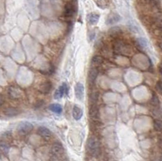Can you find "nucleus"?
Instances as JSON below:
<instances>
[{"instance_id": "a878e982", "label": "nucleus", "mask_w": 162, "mask_h": 161, "mask_svg": "<svg viewBox=\"0 0 162 161\" xmlns=\"http://www.w3.org/2000/svg\"><path fill=\"white\" fill-rule=\"evenodd\" d=\"M145 1L151 5H157L159 2V0H145Z\"/></svg>"}, {"instance_id": "7ed1b4c3", "label": "nucleus", "mask_w": 162, "mask_h": 161, "mask_svg": "<svg viewBox=\"0 0 162 161\" xmlns=\"http://www.w3.org/2000/svg\"><path fill=\"white\" fill-rule=\"evenodd\" d=\"M67 91H68V86L66 83H62V85L58 87V88L55 91L54 93V99L56 100H59V99L63 98L66 94H67Z\"/></svg>"}, {"instance_id": "412c9836", "label": "nucleus", "mask_w": 162, "mask_h": 161, "mask_svg": "<svg viewBox=\"0 0 162 161\" xmlns=\"http://www.w3.org/2000/svg\"><path fill=\"white\" fill-rule=\"evenodd\" d=\"M120 33H121V28H119V27H114V28H112L109 30V34L112 36L118 35Z\"/></svg>"}, {"instance_id": "cd10ccee", "label": "nucleus", "mask_w": 162, "mask_h": 161, "mask_svg": "<svg viewBox=\"0 0 162 161\" xmlns=\"http://www.w3.org/2000/svg\"><path fill=\"white\" fill-rule=\"evenodd\" d=\"M159 146L160 147V149L162 150V135L160 136V138L159 139Z\"/></svg>"}, {"instance_id": "5701e85b", "label": "nucleus", "mask_w": 162, "mask_h": 161, "mask_svg": "<svg viewBox=\"0 0 162 161\" xmlns=\"http://www.w3.org/2000/svg\"><path fill=\"white\" fill-rule=\"evenodd\" d=\"M156 88L160 93L162 94V81H158L156 84Z\"/></svg>"}, {"instance_id": "f257e3e1", "label": "nucleus", "mask_w": 162, "mask_h": 161, "mask_svg": "<svg viewBox=\"0 0 162 161\" xmlns=\"http://www.w3.org/2000/svg\"><path fill=\"white\" fill-rule=\"evenodd\" d=\"M87 151L92 156H96L100 152V143L97 138L92 136L87 141Z\"/></svg>"}, {"instance_id": "423d86ee", "label": "nucleus", "mask_w": 162, "mask_h": 161, "mask_svg": "<svg viewBox=\"0 0 162 161\" xmlns=\"http://www.w3.org/2000/svg\"><path fill=\"white\" fill-rule=\"evenodd\" d=\"M75 94L79 101H82L84 97V86L82 83H77L75 86Z\"/></svg>"}, {"instance_id": "4be33fe9", "label": "nucleus", "mask_w": 162, "mask_h": 161, "mask_svg": "<svg viewBox=\"0 0 162 161\" xmlns=\"http://www.w3.org/2000/svg\"><path fill=\"white\" fill-rule=\"evenodd\" d=\"M150 101H151V104H152L153 106H156V107H157V106H159V99L156 96V94H153V95H152V97Z\"/></svg>"}, {"instance_id": "2eb2a0df", "label": "nucleus", "mask_w": 162, "mask_h": 161, "mask_svg": "<svg viewBox=\"0 0 162 161\" xmlns=\"http://www.w3.org/2000/svg\"><path fill=\"white\" fill-rule=\"evenodd\" d=\"M9 149H10V145L8 142L4 141V140L0 141V152L1 153L7 155L9 151Z\"/></svg>"}, {"instance_id": "f03ea898", "label": "nucleus", "mask_w": 162, "mask_h": 161, "mask_svg": "<svg viewBox=\"0 0 162 161\" xmlns=\"http://www.w3.org/2000/svg\"><path fill=\"white\" fill-rule=\"evenodd\" d=\"M33 124L28 121H22L17 126V132L20 135H26L33 130Z\"/></svg>"}, {"instance_id": "7c9ffc66", "label": "nucleus", "mask_w": 162, "mask_h": 161, "mask_svg": "<svg viewBox=\"0 0 162 161\" xmlns=\"http://www.w3.org/2000/svg\"><path fill=\"white\" fill-rule=\"evenodd\" d=\"M158 161H162V156H161V157H160V158L159 159V160H158Z\"/></svg>"}, {"instance_id": "2f4dec72", "label": "nucleus", "mask_w": 162, "mask_h": 161, "mask_svg": "<svg viewBox=\"0 0 162 161\" xmlns=\"http://www.w3.org/2000/svg\"><path fill=\"white\" fill-rule=\"evenodd\" d=\"M0 159H1V152H0Z\"/></svg>"}, {"instance_id": "6e6552de", "label": "nucleus", "mask_w": 162, "mask_h": 161, "mask_svg": "<svg viewBox=\"0 0 162 161\" xmlns=\"http://www.w3.org/2000/svg\"><path fill=\"white\" fill-rule=\"evenodd\" d=\"M51 89H52V83L50 81H45L39 87V91L43 94H48Z\"/></svg>"}, {"instance_id": "f3484780", "label": "nucleus", "mask_w": 162, "mask_h": 161, "mask_svg": "<svg viewBox=\"0 0 162 161\" xmlns=\"http://www.w3.org/2000/svg\"><path fill=\"white\" fill-rule=\"evenodd\" d=\"M49 109L53 112L54 113H57V114H60L63 112V108L60 105L58 104H51L49 106Z\"/></svg>"}, {"instance_id": "dca6fc26", "label": "nucleus", "mask_w": 162, "mask_h": 161, "mask_svg": "<svg viewBox=\"0 0 162 161\" xmlns=\"http://www.w3.org/2000/svg\"><path fill=\"white\" fill-rule=\"evenodd\" d=\"M100 19V15L96 13H90L88 15V21L90 24H96Z\"/></svg>"}, {"instance_id": "aec40b11", "label": "nucleus", "mask_w": 162, "mask_h": 161, "mask_svg": "<svg viewBox=\"0 0 162 161\" xmlns=\"http://www.w3.org/2000/svg\"><path fill=\"white\" fill-rule=\"evenodd\" d=\"M153 127H154L155 130L158 131V132H162V121L157 119L155 120L153 122Z\"/></svg>"}, {"instance_id": "6ab92c4d", "label": "nucleus", "mask_w": 162, "mask_h": 161, "mask_svg": "<svg viewBox=\"0 0 162 161\" xmlns=\"http://www.w3.org/2000/svg\"><path fill=\"white\" fill-rule=\"evenodd\" d=\"M137 43L141 49H146L147 47V40L145 38L139 37L137 39Z\"/></svg>"}, {"instance_id": "393cba45", "label": "nucleus", "mask_w": 162, "mask_h": 161, "mask_svg": "<svg viewBox=\"0 0 162 161\" xmlns=\"http://www.w3.org/2000/svg\"><path fill=\"white\" fill-rule=\"evenodd\" d=\"M51 161H67L65 158H63V156H60V157H53V156H51Z\"/></svg>"}, {"instance_id": "ddd939ff", "label": "nucleus", "mask_w": 162, "mask_h": 161, "mask_svg": "<svg viewBox=\"0 0 162 161\" xmlns=\"http://www.w3.org/2000/svg\"><path fill=\"white\" fill-rule=\"evenodd\" d=\"M89 116L92 119H96L98 118L99 110L97 108V106L96 105V104H92L90 108H89Z\"/></svg>"}, {"instance_id": "9b49d317", "label": "nucleus", "mask_w": 162, "mask_h": 161, "mask_svg": "<svg viewBox=\"0 0 162 161\" xmlns=\"http://www.w3.org/2000/svg\"><path fill=\"white\" fill-rule=\"evenodd\" d=\"M121 20V17L118 14H116V13H113V14H110V15L108 16L106 20L107 24H116Z\"/></svg>"}, {"instance_id": "20e7f679", "label": "nucleus", "mask_w": 162, "mask_h": 161, "mask_svg": "<svg viewBox=\"0 0 162 161\" xmlns=\"http://www.w3.org/2000/svg\"><path fill=\"white\" fill-rule=\"evenodd\" d=\"M51 156L53 157H60L63 155V147L62 146V144L59 143H55L53 144V146L51 147L50 150Z\"/></svg>"}, {"instance_id": "1a4fd4ad", "label": "nucleus", "mask_w": 162, "mask_h": 161, "mask_svg": "<svg viewBox=\"0 0 162 161\" xmlns=\"http://www.w3.org/2000/svg\"><path fill=\"white\" fill-rule=\"evenodd\" d=\"M72 116L74 119L76 121H79L83 117V110L82 108L78 105H74L72 109Z\"/></svg>"}, {"instance_id": "9d476101", "label": "nucleus", "mask_w": 162, "mask_h": 161, "mask_svg": "<svg viewBox=\"0 0 162 161\" xmlns=\"http://www.w3.org/2000/svg\"><path fill=\"white\" fill-rule=\"evenodd\" d=\"M3 113L5 114L7 117H15L20 114V110L17 108H14V107H8L6 108L3 110Z\"/></svg>"}, {"instance_id": "0eeeda50", "label": "nucleus", "mask_w": 162, "mask_h": 161, "mask_svg": "<svg viewBox=\"0 0 162 161\" xmlns=\"http://www.w3.org/2000/svg\"><path fill=\"white\" fill-rule=\"evenodd\" d=\"M37 133L40 137H42L46 140L50 139L51 137H52V132L47 127H45V126H40L37 130Z\"/></svg>"}, {"instance_id": "b1692460", "label": "nucleus", "mask_w": 162, "mask_h": 161, "mask_svg": "<svg viewBox=\"0 0 162 161\" xmlns=\"http://www.w3.org/2000/svg\"><path fill=\"white\" fill-rule=\"evenodd\" d=\"M44 105V101L42 100H40V101H37L36 102V104L34 105V108L37 109V108H40V107H42Z\"/></svg>"}, {"instance_id": "a211bd4d", "label": "nucleus", "mask_w": 162, "mask_h": 161, "mask_svg": "<svg viewBox=\"0 0 162 161\" xmlns=\"http://www.w3.org/2000/svg\"><path fill=\"white\" fill-rule=\"evenodd\" d=\"M103 63V58H101V56L95 55L93 58H92V64L95 66H98L101 65V63Z\"/></svg>"}, {"instance_id": "c756f323", "label": "nucleus", "mask_w": 162, "mask_h": 161, "mask_svg": "<svg viewBox=\"0 0 162 161\" xmlns=\"http://www.w3.org/2000/svg\"><path fill=\"white\" fill-rule=\"evenodd\" d=\"M158 45H159L160 49V50H161V51H162V41H160V42L158 43Z\"/></svg>"}, {"instance_id": "bb28decb", "label": "nucleus", "mask_w": 162, "mask_h": 161, "mask_svg": "<svg viewBox=\"0 0 162 161\" xmlns=\"http://www.w3.org/2000/svg\"><path fill=\"white\" fill-rule=\"evenodd\" d=\"M3 104H4V97L0 94V107L3 106Z\"/></svg>"}, {"instance_id": "4468645a", "label": "nucleus", "mask_w": 162, "mask_h": 161, "mask_svg": "<svg viewBox=\"0 0 162 161\" xmlns=\"http://www.w3.org/2000/svg\"><path fill=\"white\" fill-rule=\"evenodd\" d=\"M98 76V71L96 68H91L90 71H89V75H88V78H89V83H93L94 81L96 80Z\"/></svg>"}, {"instance_id": "c85d7f7f", "label": "nucleus", "mask_w": 162, "mask_h": 161, "mask_svg": "<svg viewBox=\"0 0 162 161\" xmlns=\"http://www.w3.org/2000/svg\"><path fill=\"white\" fill-rule=\"evenodd\" d=\"M159 71H160V75H161V76H162V64H161V65L159 66Z\"/></svg>"}, {"instance_id": "39448f33", "label": "nucleus", "mask_w": 162, "mask_h": 161, "mask_svg": "<svg viewBox=\"0 0 162 161\" xmlns=\"http://www.w3.org/2000/svg\"><path fill=\"white\" fill-rule=\"evenodd\" d=\"M8 96L12 100H18L22 97V91L16 87H10L8 91Z\"/></svg>"}, {"instance_id": "f8f14e48", "label": "nucleus", "mask_w": 162, "mask_h": 161, "mask_svg": "<svg viewBox=\"0 0 162 161\" xmlns=\"http://www.w3.org/2000/svg\"><path fill=\"white\" fill-rule=\"evenodd\" d=\"M74 13V6L72 3H66L65 6V9H64V15L66 18H70L72 16Z\"/></svg>"}]
</instances>
